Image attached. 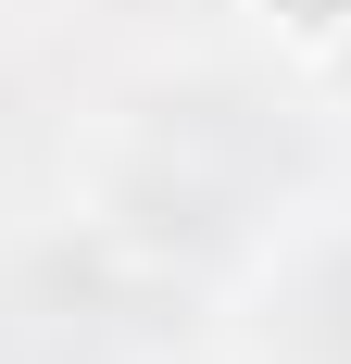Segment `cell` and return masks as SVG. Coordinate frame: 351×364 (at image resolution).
<instances>
[{
	"label": "cell",
	"instance_id": "obj_1",
	"mask_svg": "<svg viewBox=\"0 0 351 364\" xmlns=\"http://www.w3.org/2000/svg\"><path fill=\"white\" fill-rule=\"evenodd\" d=\"M288 339H301L314 364H351V252H339V264H314V289H301Z\"/></svg>",
	"mask_w": 351,
	"mask_h": 364
}]
</instances>
